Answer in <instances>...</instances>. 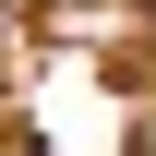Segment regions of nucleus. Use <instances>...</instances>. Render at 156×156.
Segmentation results:
<instances>
[{
  "label": "nucleus",
  "instance_id": "obj_2",
  "mask_svg": "<svg viewBox=\"0 0 156 156\" xmlns=\"http://www.w3.org/2000/svg\"><path fill=\"white\" fill-rule=\"evenodd\" d=\"M132 12H156V0H132Z\"/></svg>",
  "mask_w": 156,
  "mask_h": 156
},
{
  "label": "nucleus",
  "instance_id": "obj_1",
  "mask_svg": "<svg viewBox=\"0 0 156 156\" xmlns=\"http://www.w3.org/2000/svg\"><path fill=\"white\" fill-rule=\"evenodd\" d=\"M0 48H12V12H0Z\"/></svg>",
  "mask_w": 156,
  "mask_h": 156
}]
</instances>
